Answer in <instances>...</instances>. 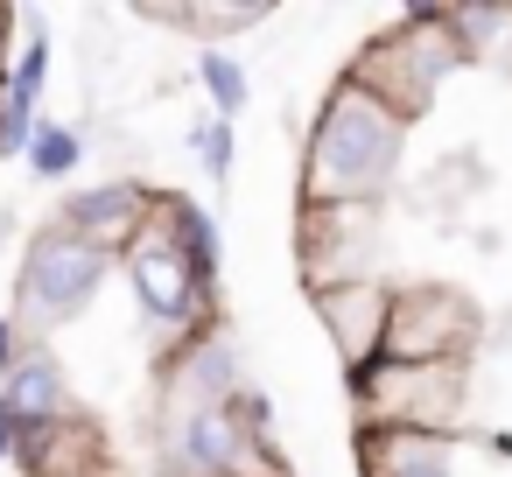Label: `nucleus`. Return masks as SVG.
Masks as SVG:
<instances>
[{
	"mask_svg": "<svg viewBox=\"0 0 512 477\" xmlns=\"http://www.w3.org/2000/svg\"><path fill=\"white\" fill-rule=\"evenodd\" d=\"M407 176V120L386 113L358 78H337L309 120L302 141V211H337V204H386Z\"/></svg>",
	"mask_w": 512,
	"mask_h": 477,
	"instance_id": "f257e3e1",
	"label": "nucleus"
},
{
	"mask_svg": "<svg viewBox=\"0 0 512 477\" xmlns=\"http://www.w3.org/2000/svg\"><path fill=\"white\" fill-rule=\"evenodd\" d=\"M162 463L169 477H288L274 449V407L260 386L239 393L162 386Z\"/></svg>",
	"mask_w": 512,
	"mask_h": 477,
	"instance_id": "f03ea898",
	"label": "nucleus"
},
{
	"mask_svg": "<svg viewBox=\"0 0 512 477\" xmlns=\"http://www.w3.org/2000/svg\"><path fill=\"white\" fill-rule=\"evenodd\" d=\"M470 64V50L456 43V29H449V8H407L379 43H365L358 57H351V71L344 78H358L386 113H400L407 127L435 106V92L449 85V71H463Z\"/></svg>",
	"mask_w": 512,
	"mask_h": 477,
	"instance_id": "7ed1b4c3",
	"label": "nucleus"
},
{
	"mask_svg": "<svg viewBox=\"0 0 512 477\" xmlns=\"http://www.w3.org/2000/svg\"><path fill=\"white\" fill-rule=\"evenodd\" d=\"M358 428H407V435H463L470 421V372L463 365H400L379 358L344 379Z\"/></svg>",
	"mask_w": 512,
	"mask_h": 477,
	"instance_id": "20e7f679",
	"label": "nucleus"
},
{
	"mask_svg": "<svg viewBox=\"0 0 512 477\" xmlns=\"http://www.w3.org/2000/svg\"><path fill=\"white\" fill-rule=\"evenodd\" d=\"M106 274H113V260L50 218V225H36V232H29V246H22V274H15V316H22L36 337H50V330L78 323V316L99 302Z\"/></svg>",
	"mask_w": 512,
	"mask_h": 477,
	"instance_id": "39448f33",
	"label": "nucleus"
},
{
	"mask_svg": "<svg viewBox=\"0 0 512 477\" xmlns=\"http://www.w3.org/2000/svg\"><path fill=\"white\" fill-rule=\"evenodd\" d=\"M120 274H127V288H134L141 323H148L169 351H183V344H197L204 330H218V288L197 281V267L169 246L162 225H148V232L120 253Z\"/></svg>",
	"mask_w": 512,
	"mask_h": 477,
	"instance_id": "423d86ee",
	"label": "nucleus"
},
{
	"mask_svg": "<svg viewBox=\"0 0 512 477\" xmlns=\"http://www.w3.org/2000/svg\"><path fill=\"white\" fill-rule=\"evenodd\" d=\"M484 337V316L463 288H442V281H400L393 288V309H386V351L379 358H400V365H470Z\"/></svg>",
	"mask_w": 512,
	"mask_h": 477,
	"instance_id": "0eeeda50",
	"label": "nucleus"
},
{
	"mask_svg": "<svg viewBox=\"0 0 512 477\" xmlns=\"http://www.w3.org/2000/svg\"><path fill=\"white\" fill-rule=\"evenodd\" d=\"M295 253H302V288H344V281H379V211L372 204H337V211H302L295 225Z\"/></svg>",
	"mask_w": 512,
	"mask_h": 477,
	"instance_id": "6e6552de",
	"label": "nucleus"
},
{
	"mask_svg": "<svg viewBox=\"0 0 512 477\" xmlns=\"http://www.w3.org/2000/svg\"><path fill=\"white\" fill-rule=\"evenodd\" d=\"M155 183H141V176H113V183H78V190H64V204H57V225L64 232H78L85 246H99L113 267H120V253L155 225Z\"/></svg>",
	"mask_w": 512,
	"mask_h": 477,
	"instance_id": "1a4fd4ad",
	"label": "nucleus"
},
{
	"mask_svg": "<svg viewBox=\"0 0 512 477\" xmlns=\"http://www.w3.org/2000/svg\"><path fill=\"white\" fill-rule=\"evenodd\" d=\"M0 400H8V421H15V449L36 442V435H57L78 421V393H71V372L50 344H36L8 379H0Z\"/></svg>",
	"mask_w": 512,
	"mask_h": 477,
	"instance_id": "9d476101",
	"label": "nucleus"
},
{
	"mask_svg": "<svg viewBox=\"0 0 512 477\" xmlns=\"http://www.w3.org/2000/svg\"><path fill=\"white\" fill-rule=\"evenodd\" d=\"M309 302H316V316H323V330H330V344H337V358H344V379L365 372V365H379L393 281H344V288H316Z\"/></svg>",
	"mask_w": 512,
	"mask_h": 477,
	"instance_id": "9b49d317",
	"label": "nucleus"
},
{
	"mask_svg": "<svg viewBox=\"0 0 512 477\" xmlns=\"http://www.w3.org/2000/svg\"><path fill=\"white\" fill-rule=\"evenodd\" d=\"M358 477H463V435L358 428Z\"/></svg>",
	"mask_w": 512,
	"mask_h": 477,
	"instance_id": "f8f14e48",
	"label": "nucleus"
},
{
	"mask_svg": "<svg viewBox=\"0 0 512 477\" xmlns=\"http://www.w3.org/2000/svg\"><path fill=\"white\" fill-rule=\"evenodd\" d=\"M155 225L169 232V246L197 267V281H211L218 288V267H225V239H218V218L197 204V197H183V190H162L155 197Z\"/></svg>",
	"mask_w": 512,
	"mask_h": 477,
	"instance_id": "ddd939ff",
	"label": "nucleus"
},
{
	"mask_svg": "<svg viewBox=\"0 0 512 477\" xmlns=\"http://www.w3.org/2000/svg\"><path fill=\"white\" fill-rule=\"evenodd\" d=\"M197 85H204V99H211V120H232V127H239V113L253 106V78H246V64H239L225 43H204V50H197Z\"/></svg>",
	"mask_w": 512,
	"mask_h": 477,
	"instance_id": "4468645a",
	"label": "nucleus"
},
{
	"mask_svg": "<svg viewBox=\"0 0 512 477\" xmlns=\"http://www.w3.org/2000/svg\"><path fill=\"white\" fill-rule=\"evenodd\" d=\"M22 162H29V176H36V183H71V176L85 169V127H64V120H43Z\"/></svg>",
	"mask_w": 512,
	"mask_h": 477,
	"instance_id": "2eb2a0df",
	"label": "nucleus"
},
{
	"mask_svg": "<svg viewBox=\"0 0 512 477\" xmlns=\"http://www.w3.org/2000/svg\"><path fill=\"white\" fill-rule=\"evenodd\" d=\"M36 127H43V99L22 92L15 78H0V155H29Z\"/></svg>",
	"mask_w": 512,
	"mask_h": 477,
	"instance_id": "dca6fc26",
	"label": "nucleus"
},
{
	"mask_svg": "<svg viewBox=\"0 0 512 477\" xmlns=\"http://www.w3.org/2000/svg\"><path fill=\"white\" fill-rule=\"evenodd\" d=\"M449 29L470 57H505L498 36H512V8H449Z\"/></svg>",
	"mask_w": 512,
	"mask_h": 477,
	"instance_id": "f3484780",
	"label": "nucleus"
},
{
	"mask_svg": "<svg viewBox=\"0 0 512 477\" xmlns=\"http://www.w3.org/2000/svg\"><path fill=\"white\" fill-rule=\"evenodd\" d=\"M190 148L204 155V176L211 183H232V169H239V127L232 120H197L190 127Z\"/></svg>",
	"mask_w": 512,
	"mask_h": 477,
	"instance_id": "a211bd4d",
	"label": "nucleus"
},
{
	"mask_svg": "<svg viewBox=\"0 0 512 477\" xmlns=\"http://www.w3.org/2000/svg\"><path fill=\"white\" fill-rule=\"evenodd\" d=\"M36 344H43V337H36V330H29V323H22L15 309L0 316V379H8V372H15V365H22V358H29Z\"/></svg>",
	"mask_w": 512,
	"mask_h": 477,
	"instance_id": "6ab92c4d",
	"label": "nucleus"
},
{
	"mask_svg": "<svg viewBox=\"0 0 512 477\" xmlns=\"http://www.w3.org/2000/svg\"><path fill=\"white\" fill-rule=\"evenodd\" d=\"M0 463H15V421H8V400H0Z\"/></svg>",
	"mask_w": 512,
	"mask_h": 477,
	"instance_id": "aec40b11",
	"label": "nucleus"
}]
</instances>
